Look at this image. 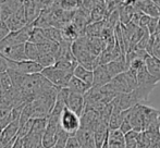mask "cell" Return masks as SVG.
<instances>
[{
  "label": "cell",
  "mask_w": 160,
  "mask_h": 148,
  "mask_svg": "<svg viewBox=\"0 0 160 148\" xmlns=\"http://www.w3.org/2000/svg\"><path fill=\"white\" fill-rule=\"evenodd\" d=\"M107 86L117 94L131 93L138 86L137 72L128 68L125 72L119 74L116 77L112 78L111 82L107 84Z\"/></svg>",
  "instance_id": "1"
},
{
  "label": "cell",
  "mask_w": 160,
  "mask_h": 148,
  "mask_svg": "<svg viewBox=\"0 0 160 148\" xmlns=\"http://www.w3.org/2000/svg\"><path fill=\"white\" fill-rule=\"evenodd\" d=\"M40 73H42L49 82L52 83L55 86H57L58 88L67 87L69 81L71 80V77L73 76V72L64 71V70H62V69L57 68L56 66L45 68Z\"/></svg>",
  "instance_id": "2"
},
{
  "label": "cell",
  "mask_w": 160,
  "mask_h": 148,
  "mask_svg": "<svg viewBox=\"0 0 160 148\" xmlns=\"http://www.w3.org/2000/svg\"><path fill=\"white\" fill-rule=\"evenodd\" d=\"M60 127L69 134V136H75L78 130L81 129V116L74 111L65 107L60 116Z\"/></svg>",
  "instance_id": "3"
},
{
  "label": "cell",
  "mask_w": 160,
  "mask_h": 148,
  "mask_svg": "<svg viewBox=\"0 0 160 148\" xmlns=\"http://www.w3.org/2000/svg\"><path fill=\"white\" fill-rule=\"evenodd\" d=\"M62 95H63L65 99V106L67 108H69L70 110L74 111L78 116H82V113L85 110V97L84 95H81L78 93H73L69 88L63 87V88H60Z\"/></svg>",
  "instance_id": "4"
},
{
  "label": "cell",
  "mask_w": 160,
  "mask_h": 148,
  "mask_svg": "<svg viewBox=\"0 0 160 148\" xmlns=\"http://www.w3.org/2000/svg\"><path fill=\"white\" fill-rule=\"evenodd\" d=\"M9 69L22 74H36L40 73L44 68L34 60H23V61H11L8 60Z\"/></svg>",
  "instance_id": "5"
},
{
  "label": "cell",
  "mask_w": 160,
  "mask_h": 148,
  "mask_svg": "<svg viewBox=\"0 0 160 148\" xmlns=\"http://www.w3.org/2000/svg\"><path fill=\"white\" fill-rule=\"evenodd\" d=\"M20 129V119L19 120L12 121L9 125H7L3 130H2L1 134H0V146L6 147L9 145H12L15 138L18 137Z\"/></svg>",
  "instance_id": "6"
},
{
  "label": "cell",
  "mask_w": 160,
  "mask_h": 148,
  "mask_svg": "<svg viewBox=\"0 0 160 148\" xmlns=\"http://www.w3.org/2000/svg\"><path fill=\"white\" fill-rule=\"evenodd\" d=\"M6 23L8 25V27L10 28L11 32H17V31H20L24 26L28 25V17H26V11L25 8H24V4L17 12H14L7 20Z\"/></svg>",
  "instance_id": "7"
},
{
  "label": "cell",
  "mask_w": 160,
  "mask_h": 148,
  "mask_svg": "<svg viewBox=\"0 0 160 148\" xmlns=\"http://www.w3.org/2000/svg\"><path fill=\"white\" fill-rule=\"evenodd\" d=\"M76 140L80 143L81 148H97L94 132L88 129L81 127L75 135Z\"/></svg>",
  "instance_id": "8"
},
{
  "label": "cell",
  "mask_w": 160,
  "mask_h": 148,
  "mask_svg": "<svg viewBox=\"0 0 160 148\" xmlns=\"http://www.w3.org/2000/svg\"><path fill=\"white\" fill-rule=\"evenodd\" d=\"M112 77L110 76L105 64H100L94 70V83L93 87H102L110 83Z\"/></svg>",
  "instance_id": "9"
},
{
  "label": "cell",
  "mask_w": 160,
  "mask_h": 148,
  "mask_svg": "<svg viewBox=\"0 0 160 148\" xmlns=\"http://www.w3.org/2000/svg\"><path fill=\"white\" fill-rule=\"evenodd\" d=\"M24 4V0H8L0 4L1 10V20L7 21L14 12H17L20 8Z\"/></svg>",
  "instance_id": "10"
},
{
  "label": "cell",
  "mask_w": 160,
  "mask_h": 148,
  "mask_svg": "<svg viewBox=\"0 0 160 148\" xmlns=\"http://www.w3.org/2000/svg\"><path fill=\"white\" fill-rule=\"evenodd\" d=\"M108 144L110 148H125V136L120 129L109 130Z\"/></svg>",
  "instance_id": "11"
},
{
  "label": "cell",
  "mask_w": 160,
  "mask_h": 148,
  "mask_svg": "<svg viewBox=\"0 0 160 148\" xmlns=\"http://www.w3.org/2000/svg\"><path fill=\"white\" fill-rule=\"evenodd\" d=\"M3 57L11 61H23L28 60L25 56V44H20L12 47L3 53Z\"/></svg>",
  "instance_id": "12"
},
{
  "label": "cell",
  "mask_w": 160,
  "mask_h": 148,
  "mask_svg": "<svg viewBox=\"0 0 160 148\" xmlns=\"http://www.w3.org/2000/svg\"><path fill=\"white\" fill-rule=\"evenodd\" d=\"M67 88H69L70 91H73V93L85 95V94L92 88V86L89 84H87V83H85L84 81L80 80V78H78L76 76L73 75L71 77V80L69 81V83H68Z\"/></svg>",
  "instance_id": "13"
},
{
  "label": "cell",
  "mask_w": 160,
  "mask_h": 148,
  "mask_svg": "<svg viewBox=\"0 0 160 148\" xmlns=\"http://www.w3.org/2000/svg\"><path fill=\"white\" fill-rule=\"evenodd\" d=\"M105 66L112 78L116 77V76L119 75V74L125 72V71L128 69V66L127 63V59L113 60V61L109 62V63L105 64Z\"/></svg>",
  "instance_id": "14"
},
{
  "label": "cell",
  "mask_w": 160,
  "mask_h": 148,
  "mask_svg": "<svg viewBox=\"0 0 160 148\" xmlns=\"http://www.w3.org/2000/svg\"><path fill=\"white\" fill-rule=\"evenodd\" d=\"M73 75L76 76L80 80L84 81L85 83L89 84L93 87V83H94V71L89 70V69L83 67L82 64H78L76 68L73 71Z\"/></svg>",
  "instance_id": "15"
},
{
  "label": "cell",
  "mask_w": 160,
  "mask_h": 148,
  "mask_svg": "<svg viewBox=\"0 0 160 148\" xmlns=\"http://www.w3.org/2000/svg\"><path fill=\"white\" fill-rule=\"evenodd\" d=\"M137 82H138V85H156L159 82V80L148 72L147 68L144 64L137 71Z\"/></svg>",
  "instance_id": "16"
},
{
  "label": "cell",
  "mask_w": 160,
  "mask_h": 148,
  "mask_svg": "<svg viewBox=\"0 0 160 148\" xmlns=\"http://www.w3.org/2000/svg\"><path fill=\"white\" fill-rule=\"evenodd\" d=\"M145 66L148 72L160 81V59L155 56H148L145 59Z\"/></svg>",
  "instance_id": "17"
},
{
  "label": "cell",
  "mask_w": 160,
  "mask_h": 148,
  "mask_svg": "<svg viewBox=\"0 0 160 148\" xmlns=\"http://www.w3.org/2000/svg\"><path fill=\"white\" fill-rule=\"evenodd\" d=\"M44 33L46 35V37L48 38L49 40L55 42H60L63 40V36H62V31L60 28L57 27H52V26H49V27L44 28Z\"/></svg>",
  "instance_id": "18"
},
{
  "label": "cell",
  "mask_w": 160,
  "mask_h": 148,
  "mask_svg": "<svg viewBox=\"0 0 160 148\" xmlns=\"http://www.w3.org/2000/svg\"><path fill=\"white\" fill-rule=\"evenodd\" d=\"M25 56H26V59L28 60H34V61H37V59L40 56L37 45L34 44V42H26L25 44Z\"/></svg>",
  "instance_id": "19"
},
{
  "label": "cell",
  "mask_w": 160,
  "mask_h": 148,
  "mask_svg": "<svg viewBox=\"0 0 160 148\" xmlns=\"http://www.w3.org/2000/svg\"><path fill=\"white\" fill-rule=\"evenodd\" d=\"M138 135L139 132L135 131V130H131L128 133H125V147L137 148V146H138Z\"/></svg>",
  "instance_id": "20"
},
{
  "label": "cell",
  "mask_w": 160,
  "mask_h": 148,
  "mask_svg": "<svg viewBox=\"0 0 160 148\" xmlns=\"http://www.w3.org/2000/svg\"><path fill=\"white\" fill-rule=\"evenodd\" d=\"M47 40H49V39L46 37V35H45L44 28L36 27L35 26V28H34V31L32 33V36H31V38H30V42L38 45V44H42V42H47Z\"/></svg>",
  "instance_id": "21"
},
{
  "label": "cell",
  "mask_w": 160,
  "mask_h": 148,
  "mask_svg": "<svg viewBox=\"0 0 160 148\" xmlns=\"http://www.w3.org/2000/svg\"><path fill=\"white\" fill-rule=\"evenodd\" d=\"M37 62L42 68H49L56 64V56L55 55H40L37 59Z\"/></svg>",
  "instance_id": "22"
},
{
  "label": "cell",
  "mask_w": 160,
  "mask_h": 148,
  "mask_svg": "<svg viewBox=\"0 0 160 148\" xmlns=\"http://www.w3.org/2000/svg\"><path fill=\"white\" fill-rule=\"evenodd\" d=\"M33 124H34V119H31L28 120V122H25L24 124L20 125V129H19V134H18V137H26L28 134L32 132L33 129Z\"/></svg>",
  "instance_id": "23"
},
{
  "label": "cell",
  "mask_w": 160,
  "mask_h": 148,
  "mask_svg": "<svg viewBox=\"0 0 160 148\" xmlns=\"http://www.w3.org/2000/svg\"><path fill=\"white\" fill-rule=\"evenodd\" d=\"M10 33H11V31H10V28L8 27V25H7L6 21L0 20V42L8 36Z\"/></svg>",
  "instance_id": "24"
},
{
  "label": "cell",
  "mask_w": 160,
  "mask_h": 148,
  "mask_svg": "<svg viewBox=\"0 0 160 148\" xmlns=\"http://www.w3.org/2000/svg\"><path fill=\"white\" fill-rule=\"evenodd\" d=\"M159 17H152L147 25V30L150 33V35H154L157 33V26H158Z\"/></svg>",
  "instance_id": "25"
},
{
  "label": "cell",
  "mask_w": 160,
  "mask_h": 148,
  "mask_svg": "<svg viewBox=\"0 0 160 148\" xmlns=\"http://www.w3.org/2000/svg\"><path fill=\"white\" fill-rule=\"evenodd\" d=\"M152 56H155V57L160 59V39L157 34H155V42H154V46H152Z\"/></svg>",
  "instance_id": "26"
},
{
  "label": "cell",
  "mask_w": 160,
  "mask_h": 148,
  "mask_svg": "<svg viewBox=\"0 0 160 148\" xmlns=\"http://www.w3.org/2000/svg\"><path fill=\"white\" fill-rule=\"evenodd\" d=\"M8 70H9L8 59L0 53V72H6Z\"/></svg>",
  "instance_id": "27"
},
{
  "label": "cell",
  "mask_w": 160,
  "mask_h": 148,
  "mask_svg": "<svg viewBox=\"0 0 160 148\" xmlns=\"http://www.w3.org/2000/svg\"><path fill=\"white\" fill-rule=\"evenodd\" d=\"M11 148H24V138L17 137L14 142H13Z\"/></svg>",
  "instance_id": "28"
},
{
  "label": "cell",
  "mask_w": 160,
  "mask_h": 148,
  "mask_svg": "<svg viewBox=\"0 0 160 148\" xmlns=\"http://www.w3.org/2000/svg\"><path fill=\"white\" fill-rule=\"evenodd\" d=\"M101 148H110L109 147V144H108V140H107V142H106L105 144L102 145V147H101Z\"/></svg>",
  "instance_id": "29"
},
{
  "label": "cell",
  "mask_w": 160,
  "mask_h": 148,
  "mask_svg": "<svg viewBox=\"0 0 160 148\" xmlns=\"http://www.w3.org/2000/svg\"><path fill=\"white\" fill-rule=\"evenodd\" d=\"M6 1H8V0H0V4H2L3 2H6Z\"/></svg>",
  "instance_id": "30"
},
{
  "label": "cell",
  "mask_w": 160,
  "mask_h": 148,
  "mask_svg": "<svg viewBox=\"0 0 160 148\" xmlns=\"http://www.w3.org/2000/svg\"><path fill=\"white\" fill-rule=\"evenodd\" d=\"M157 35H158V37H159V39H160V33H157Z\"/></svg>",
  "instance_id": "31"
},
{
  "label": "cell",
  "mask_w": 160,
  "mask_h": 148,
  "mask_svg": "<svg viewBox=\"0 0 160 148\" xmlns=\"http://www.w3.org/2000/svg\"><path fill=\"white\" fill-rule=\"evenodd\" d=\"M159 130H160V116H159Z\"/></svg>",
  "instance_id": "32"
},
{
  "label": "cell",
  "mask_w": 160,
  "mask_h": 148,
  "mask_svg": "<svg viewBox=\"0 0 160 148\" xmlns=\"http://www.w3.org/2000/svg\"><path fill=\"white\" fill-rule=\"evenodd\" d=\"M0 20H1V10H0Z\"/></svg>",
  "instance_id": "33"
},
{
  "label": "cell",
  "mask_w": 160,
  "mask_h": 148,
  "mask_svg": "<svg viewBox=\"0 0 160 148\" xmlns=\"http://www.w3.org/2000/svg\"><path fill=\"white\" fill-rule=\"evenodd\" d=\"M125 148H127V147H125Z\"/></svg>",
  "instance_id": "34"
}]
</instances>
